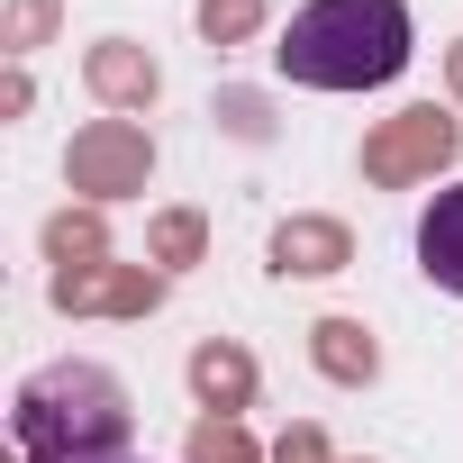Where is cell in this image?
<instances>
[{
    "label": "cell",
    "mask_w": 463,
    "mask_h": 463,
    "mask_svg": "<svg viewBox=\"0 0 463 463\" xmlns=\"http://www.w3.org/2000/svg\"><path fill=\"white\" fill-rule=\"evenodd\" d=\"M191 382H200V400H227V409H237V400L255 391V364H246L237 345H200V354H191Z\"/></svg>",
    "instance_id": "obj_9"
},
{
    "label": "cell",
    "mask_w": 463,
    "mask_h": 463,
    "mask_svg": "<svg viewBox=\"0 0 463 463\" xmlns=\"http://www.w3.org/2000/svg\"><path fill=\"white\" fill-rule=\"evenodd\" d=\"M109 463H137V454H109Z\"/></svg>",
    "instance_id": "obj_14"
},
{
    "label": "cell",
    "mask_w": 463,
    "mask_h": 463,
    "mask_svg": "<svg viewBox=\"0 0 463 463\" xmlns=\"http://www.w3.org/2000/svg\"><path fill=\"white\" fill-rule=\"evenodd\" d=\"M255 10H264V0H200V28L227 46V37H246V28H255Z\"/></svg>",
    "instance_id": "obj_12"
},
{
    "label": "cell",
    "mask_w": 463,
    "mask_h": 463,
    "mask_svg": "<svg viewBox=\"0 0 463 463\" xmlns=\"http://www.w3.org/2000/svg\"><path fill=\"white\" fill-rule=\"evenodd\" d=\"M155 273H100V264H64L55 273V309H155Z\"/></svg>",
    "instance_id": "obj_6"
},
{
    "label": "cell",
    "mask_w": 463,
    "mask_h": 463,
    "mask_svg": "<svg viewBox=\"0 0 463 463\" xmlns=\"http://www.w3.org/2000/svg\"><path fill=\"white\" fill-rule=\"evenodd\" d=\"M454 73H463V55H454Z\"/></svg>",
    "instance_id": "obj_15"
},
{
    "label": "cell",
    "mask_w": 463,
    "mask_h": 463,
    "mask_svg": "<svg viewBox=\"0 0 463 463\" xmlns=\"http://www.w3.org/2000/svg\"><path fill=\"white\" fill-rule=\"evenodd\" d=\"M273 55L309 91H373L409 64V10L400 0H309Z\"/></svg>",
    "instance_id": "obj_1"
},
{
    "label": "cell",
    "mask_w": 463,
    "mask_h": 463,
    "mask_svg": "<svg viewBox=\"0 0 463 463\" xmlns=\"http://www.w3.org/2000/svg\"><path fill=\"white\" fill-rule=\"evenodd\" d=\"M191 246H200V218H164L155 227V255L164 264H191Z\"/></svg>",
    "instance_id": "obj_13"
},
{
    "label": "cell",
    "mask_w": 463,
    "mask_h": 463,
    "mask_svg": "<svg viewBox=\"0 0 463 463\" xmlns=\"http://www.w3.org/2000/svg\"><path fill=\"white\" fill-rule=\"evenodd\" d=\"M454 155V118L445 109H409L364 164H373V182H409V173H427V164H445Z\"/></svg>",
    "instance_id": "obj_4"
},
{
    "label": "cell",
    "mask_w": 463,
    "mask_h": 463,
    "mask_svg": "<svg viewBox=\"0 0 463 463\" xmlns=\"http://www.w3.org/2000/svg\"><path fill=\"white\" fill-rule=\"evenodd\" d=\"M91 91H100V100H118V109H137V100H155V64H146L137 46H118V37H109V46L91 55Z\"/></svg>",
    "instance_id": "obj_8"
},
{
    "label": "cell",
    "mask_w": 463,
    "mask_h": 463,
    "mask_svg": "<svg viewBox=\"0 0 463 463\" xmlns=\"http://www.w3.org/2000/svg\"><path fill=\"white\" fill-rule=\"evenodd\" d=\"M318 364H327L336 382H364V373H373V336H364L354 318H327V327H318Z\"/></svg>",
    "instance_id": "obj_10"
},
{
    "label": "cell",
    "mask_w": 463,
    "mask_h": 463,
    "mask_svg": "<svg viewBox=\"0 0 463 463\" xmlns=\"http://www.w3.org/2000/svg\"><path fill=\"white\" fill-rule=\"evenodd\" d=\"M273 264H282V273H336V264H345V227H327V218H291L282 237H273Z\"/></svg>",
    "instance_id": "obj_7"
},
{
    "label": "cell",
    "mask_w": 463,
    "mask_h": 463,
    "mask_svg": "<svg viewBox=\"0 0 463 463\" xmlns=\"http://www.w3.org/2000/svg\"><path fill=\"white\" fill-rule=\"evenodd\" d=\"M191 463H255V445H246L237 427H227V418H209V427L191 436Z\"/></svg>",
    "instance_id": "obj_11"
},
{
    "label": "cell",
    "mask_w": 463,
    "mask_h": 463,
    "mask_svg": "<svg viewBox=\"0 0 463 463\" xmlns=\"http://www.w3.org/2000/svg\"><path fill=\"white\" fill-rule=\"evenodd\" d=\"M418 273H427L436 291H463V182L436 191L427 218H418Z\"/></svg>",
    "instance_id": "obj_5"
},
{
    "label": "cell",
    "mask_w": 463,
    "mask_h": 463,
    "mask_svg": "<svg viewBox=\"0 0 463 463\" xmlns=\"http://www.w3.org/2000/svg\"><path fill=\"white\" fill-rule=\"evenodd\" d=\"M19 445L28 463H109L128 445V391L100 364H46L19 391Z\"/></svg>",
    "instance_id": "obj_2"
},
{
    "label": "cell",
    "mask_w": 463,
    "mask_h": 463,
    "mask_svg": "<svg viewBox=\"0 0 463 463\" xmlns=\"http://www.w3.org/2000/svg\"><path fill=\"white\" fill-rule=\"evenodd\" d=\"M146 182V137L128 128V118H109V128H91V137H73V191H137Z\"/></svg>",
    "instance_id": "obj_3"
}]
</instances>
